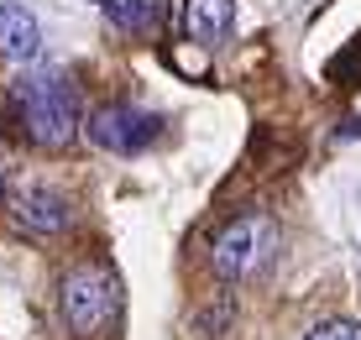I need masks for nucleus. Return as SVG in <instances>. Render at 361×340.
I'll use <instances>...</instances> for the list:
<instances>
[{"instance_id":"obj_7","label":"nucleus","mask_w":361,"mask_h":340,"mask_svg":"<svg viewBox=\"0 0 361 340\" xmlns=\"http://www.w3.org/2000/svg\"><path fill=\"white\" fill-rule=\"evenodd\" d=\"M0 47H6L11 58H21V63H32L42 53V27H37V16L27 6H16V0L0 6Z\"/></svg>"},{"instance_id":"obj_2","label":"nucleus","mask_w":361,"mask_h":340,"mask_svg":"<svg viewBox=\"0 0 361 340\" xmlns=\"http://www.w3.org/2000/svg\"><path fill=\"white\" fill-rule=\"evenodd\" d=\"M58 314H63V324L73 335H84V340H94V335H105L110 324H116V314H121V283H116V272L110 267H73L63 283H58Z\"/></svg>"},{"instance_id":"obj_4","label":"nucleus","mask_w":361,"mask_h":340,"mask_svg":"<svg viewBox=\"0 0 361 340\" xmlns=\"http://www.w3.org/2000/svg\"><path fill=\"white\" fill-rule=\"evenodd\" d=\"M152 136H157V116H147L136 105H99L90 116V142L105 147V152H121V157L147 152Z\"/></svg>"},{"instance_id":"obj_9","label":"nucleus","mask_w":361,"mask_h":340,"mask_svg":"<svg viewBox=\"0 0 361 340\" xmlns=\"http://www.w3.org/2000/svg\"><path fill=\"white\" fill-rule=\"evenodd\" d=\"M304 340H361V324L356 320H330V324H314Z\"/></svg>"},{"instance_id":"obj_1","label":"nucleus","mask_w":361,"mask_h":340,"mask_svg":"<svg viewBox=\"0 0 361 340\" xmlns=\"http://www.w3.org/2000/svg\"><path fill=\"white\" fill-rule=\"evenodd\" d=\"M11 110H16V126L47 152H63L79 136V95L58 73H21L11 84Z\"/></svg>"},{"instance_id":"obj_8","label":"nucleus","mask_w":361,"mask_h":340,"mask_svg":"<svg viewBox=\"0 0 361 340\" xmlns=\"http://www.w3.org/2000/svg\"><path fill=\"white\" fill-rule=\"evenodd\" d=\"M105 16L116 21L121 32H152L163 21V6L157 0H105Z\"/></svg>"},{"instance_id":"obj_3","label":"nucleus","mask_w":361,"mask_h":340,"mask_svg":"<svg viewBox=\"0 0 361 340\" xmlns=\"http://www.w3.org/2000/svg\"><path fill=\"white\" fill-rule=\"evenodd\" d=\"M272 251H278V220L272 215H241L215 236V257L209 262H215V272L226 283H241L262 267Z\"/></svg>"},{"instance_id":"obj_5","label":"nucleus","mask_w":361,"mask_h":340,"mask_svg":"<svg viewBox=\"0 0 361 340\" xmlns=\"http://www.w3.org/2000/svg\"><path fill=\"white\" fill-rule=\"evenodd\" d=\"M11 210H16V220L27 225L32 236H58V231H63V225L73 220L68 194H58V188H47V183H27V188H16V194H11Z\"/></svg>"},{"instance_id":"obj_6","label":"nucleus","mask_w":361,"mask_h":340,"mask_svg":"<svg viewBox=\"0 0 361 340\" xmlns=\"http://www.w3.org/2000/svg\"><path fill=\"white\" fill-rule=\"evenodd\" d=\"M183 21H189V37L199 47H220L235 27V0H189Z\"/></svg>"}]
</instances>
